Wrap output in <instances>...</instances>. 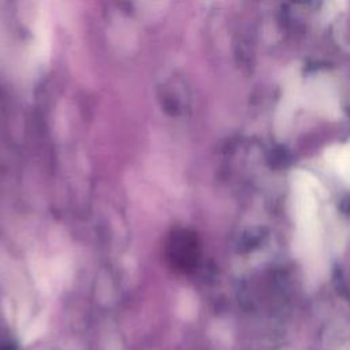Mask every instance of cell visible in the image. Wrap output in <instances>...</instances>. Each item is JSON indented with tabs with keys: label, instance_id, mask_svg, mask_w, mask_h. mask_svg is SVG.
I'll use <instances>...</instances> for the list:
<instances>
[{
	"label": "cell",
	"instance_id": "cell-1",
	"mask_svg": "<svg viewBox=\"0 0 350 350\" xmlns=\"http://www.w3.org/2000/svg\"><path fill=\"white\" fill-rule=\"evenodd\" d=\"M302 100L306 105L324 115H335L338 112L336 90L327 75L317 74L310 77L302 88Z\"/></svg>",
	"mask_w": 350,
	"mask_h": 350
},
{
	"label": "cell",
	"instance_id": "cell-2",
	"mask_svg": "<svg viewBox=\"0 0 350 350\" xmlns=\"http://www.w3.org/2000/svg\"><path fill=\"white\" fill-rule=\"evenodd\" d=\"M164 256L172 269H189L194 260V242L191 234L185 230H174L164 243Z\"/></svg>",
	"mask_w": 350,
	"mask_h": 350
},
{
	"label": "cell",
	"instance_id": "cell-3",
	"mask_svg": "<svg viewBox=\"0 0 350 350\" xmlns=\"http://www.w3.org/2000/svg\"><path fill=\"white\" fill-rule=\"evenodd\" d=\"M328 163L338 171L342 179L350 186V145L332 146L325 153Z\"/></svg>",
	"mask_w": 350,
	"mask_h": 350
}]
</instances>
